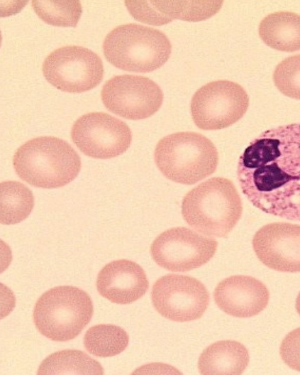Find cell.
<instances>
[{"label":"cell","instance_id":"1","mask_svg":"<svg viewBox=\"0 0 300 375\" xmlns=\"http://www.w3.org/2000/svg\"><path fill=\"white\" fill-rule=\"evenodd\" d=\"M237 178L256 208L300 222V124L272 128L251 141L239 158Z\"/></svg>","mask_w":300,"mask_h":375},{"label":"cell","instance_id":"2","mask_svg":"<svg viewBox=\"0 0 300 375\" xmlns=\"http://www.w3.org/2000/svg\"><path fill=\"white\" fill-rule=\"evenodd\" d=\"M243 204L231 180L213 177L200 183L184 197L182 214L196 232L226 237L241 217Z\"/></svg>","mask_w":300,"mask_h":375},{"label":"cell","instance_id":"3","mask_svg":"<svg viewBox=\"0 0 300 375\" xmlns=\"http://www.w3.org/2000/svg\"><path fill=\"white\" fill-rule=\"evenodd\" d=\"M16 174L28 184L50 189L65 186L79 174L81 161L65 140L40 136L21 145L13 157Z\"/></svg>","mask_w":300,"mask_h":375},{"label":"cell","instance_id":"4","mask_svg":"<svg viewBox=\"0 0 300 375\" xmlns=\"http://www.w3.org/2000/svg\"><path fill=\"white\" fill-rule=\"evenodd\" d=\"M154 158L165 178L192 185L216 171L218 153L211 141L204 135L184 131L161 138L156 145Z\"/></svg>","mask_w":300,"mask_h":375},{"label":"cell","instance_id":"5","mask_svg":"<svg viewBox=\"0 0 300 375\" xmlns=\"http://www.w3.org/2000/svg\"><path fill=\"white\" fill-rule=\"evenodd\" d=\"M172 45L160 30L137 23L116 26L105 37L103 51L115 67L132 72H148L169 59Z\"/></svg>","mask_w":300,"mask_h":375},{"label":"cell","instance_id":"6","mask_svg":"<svg viewBox=\"0 0 300 375\" xmlns=\"http://www.w3.org/2000/svg\"><path fill=\"white\" fill-rule=\"evenodd\" d=\"M94 312L90 296L72 286L54 287L37 300L33 312L37 330L57 342L75 338L87 326Z\"/></svg>","mask_w":300,"mask_h":375},{"label":"cell","instance_id":"7","mask_svg":"<svg viewBox=\"0 0 300 375\" xmlns=\"http://www.w3.org/2000/svg\"><path fill=\"white\" fill-rule=\"evenodd\" d=\"M248 106L249 97L242 86L229 80H216L206 84L194 93L190 110L198 128L218 130L240 119Z\"/></svg>","mask_w":300,"mask_h":375},{"label":"cell","instance_id":"8","mask_svg":"<svg viewBox=\"0 0 300 375\" xmlns=\"http://www.w3.org/2000/svg\"><path fill=\"white\" fill-rule=\"evenodd\" d=\"M42 70L48 82L67 92L91 89L104 77L101 58L80 45H66L54 50L43 61Z\"/></svg>","mask_w":300,"mask_h":375},{"label":"cell","instance_id":"9","mask_svg":"<svg viewBox=\"0 0 300 375\" xmlns=\"http://www.w3.org/2000/svg\"><path fill=\"white\" fill-rule=\"evenodd\" d=\"M217 246L216 239L179 227L158 235L150 246V254L160 267L173 272H185L209 261Z\"/></svg>","mask_w":300,"mask_h":375},{"label":"cell","instance_id":"10","mask_svg":"<svg viewBox=\"0 0 300 375\" xmlns=\"http://www.w3.org/2000/svg\"><path fill=\"white\" fill-rule=\"evenodd\" d=\"M108 110L123 118L140 120L157 112L163 101L159 85L140 75H116L107 80L101 92Z\"/></svg>","mask_w":300,"mask_h":375},{"label":"cell","instance_id":"11","mask_svg":"<svg viewBox=\"0 0 300 375\" xmlns=\"http://www.w3.org/2000/svg\"><path fill=\"white\" fill-rule=\"evenodd\" d=\"M151 299L162 317L175 322H189L203 315L210 298L199 280L185 275L167 274L154 283Z\"/></svg>","mask_w":300,"mask_h":375},{"label":"cell","instance_id":"12","mask_svg":"<svg viewBox=\"0 0 300 375\" xmlns=\"http://www.w3.org/2000/svg\"><path fill=\"white\" fill-rule=\"evenodd\" d=\"M71 138L85 155L101 159L116 157L130 146L132 134L123 121L105 112L81 116L72 126Z\"/></svg>","mask_w":300,"mask_h":375},{"label":"cell","instance_id":"13","mask_svg":"<svg viewBox=\"0 0 300 375\" xmlns=\"http://www.w3.org/2000/svg\"><path fill=\"white\" fill-rule=\"evenodd\" d=\"M252 244L258 259L268 268L300 272V224H267L256 232Z\"/></svg>","mask_w":300,"mask_h":375},{"label":"cell","instance_id":"14","mask_svg":"<svg viewBox=\"0 0 300 375\" xmlns=\"http://www.w3.org/2000/svg\"><path fill=\"white\" fill-rule=\"evenodd\" d=\"M270 293L260 281L249 276L228 277L216 286L213 299L226 314L240 318L261 312L267 305Z\"/></svg>","mask_w":300,"mask_h":375},{"label":"cell","instance_id":"15","mask_svg":"<svg viewBox=\"0 0 300 375\" xmlns=\"http://www.w3.org/2000/svg\"><path fill=\"white\" fill-rule=\"evenodd\" d=\"M149 287L143 268L134 261L119 259L105 265L96 279L99 293L117 304H128L143 297Z\"/></svg>","mask_w":300,"mask_h":375},{"label":"cell","instance_id":"16","mask_svg":"<svg viewBox=\"0 0 300 375\" xmlns=\"http://www.w3.org/2000/svg\"><path fill=\"white\" fill-rule=\"evenodd\" d=\"M246 347L235 340H222L207 347L201 354L198 369L201 374H241L249 364Z\"/></svg>","mask_w":300,"mask_h":375},{"label":"cell","instance_id":"17","mask_svg":"<svg viewBox=\"0 0 300 375\" xmlns=\"http://www.w3.org/2000/svg\"><path fill=\"white\" fill-rule=\"evenodd\" d=\"M258 32L269 47L284 52L300 50V15L291 11H277L265 16Z\"/></svg>","mask_w":300,"mask_h":375},{"label":"cell","instance_id":"18","mask_svg":"<svg viewBox=\"0 0 300 375\" xmlns=\"http://www.w3.org/2000/svg\"><path fill=\"white\" fill-rule=\"evenodd\" d=\"M104 374L101 365L82 351L64 349L50 354L40 364L38 374Z\"/></svg>","mask_w":300,"mask_h":375},{"label":"cell","instance_id":"19","mask_svg":"<svg viewBox=\"0 0 300 375\" xmlns=\"http://www.w3.org/2000/svg\"><path fill=\"white\" fill-rule=\"evenodd\" d=\"M1 223L14 224L26 218L34 205L32 192L23 183L17 181H4L0 185Z\"/></svg>","mask_w":300,"mask_h":375},{"label":"cell","instance_id":"20","mask_svg":"<svg viewBox=\"0 0 300 375\" xmlns=\"http://www.w3.org/2000/svg\"><path fill=\"white\" fill-rule=\"evenodd\" d=\"M129 336L121 327L100 324L87 330L84 337L86 349L99 357H109L121 353L128 346Z\"/></svg>","mask_w":300,"mask_h":375},{"label":"cell","instance_id":"21","mask_svg":"<svg viewBox=\"0 0 300 375\" xmlns=\"http://www.w3.org/2000/svg\"><path fill=\"white\" fill-rule=\"evenodd\" d=\"M31 5L43 21L57 26H76L82 12L79 1L33 0Z\"/></svg>","mask_w":300,"mask_h":375},{"label":"cell","instance_id":"22","mask_svg":"<svg viewBox=\"0 0 300 375\" xmlns=\"http://www.w3.org/2000/svg\"><path fill=\"white\" fill-rule=\"evenodd\" d=\"M273 81L281 93L300 100V54L281 61L274 71Z\"/></svg>","mask_w":300,"mask_h":375},{"label":"cell","instance_id":"23","mask_svg":"<svg viewBox=\"0 0 300 375\" xmlns=\"http://www.w3.org/2000/svg\"><path fill=\"white\" fill-rule=\"evenodd\" d=\"M124 3L138 21L155 26L171 21L165 13L162 1H125Z\"/></svg>","mask_w":300,"mask_h":375},{"label":"cell","instance_id":"24","mask_svg":"<svg viewBox=\"0 0 300 375\" xmlns=\"http://www.w3.org/2000/svg\"><path fill=\"white\" fill-rule=\"evenodd\" d=\"M279 354L284 364L300 371V327L285 336L280 344Z\"/></svg>","mask_w":300,"mask_h":375},{"label":"cell","instance_id":"25","mask_svg":"<svg viewBox=\"0 0 300 375\" xmlns=\"http://www.w3.org/2000/svg\"><path fill=\"white\" fill-rule=\"evenodd\" d=\"M295 307H296V310L298 314L300 316V292L299 293V294L297 295V298L296 299Z\"/></svg>","mask_w":300,"mask_h":375}]
</instances>
